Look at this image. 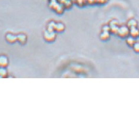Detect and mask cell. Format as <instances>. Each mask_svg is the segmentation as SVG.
I'll list each match as a JSON object with an SVG mask.
<instances>
[{
    "mask_svg": "<svg viewBox=\"0 0 139 138\" xmlns=\"http://www.w3.org/2000/svg\"><path fill=\"white\" fill-rule=\"evenodd\" d=\"M110 37V33L108 31H103L100 35V39L102 40H106Z\"/></svg>",
    "mask_w": 139,
    "mask_h": 138,
    "instance_id": "obj_7",
    "label": "cell"
},
{
    "mask_svg": "<svg viewBox=\"0 0 139 138\" xmlns=\"http://www.w3.org/2000/svg\"><path fill=\"white\" fill-rule=\"evenodd\" d=\"M130 29L128 27L126 26H121L119 27L118 31V35H119V36L121 37H126L129 34Z\"/></svg>",
    "mask_w": 139,
    "mask_h": 138,
    "instance_id": "obj_1",
    "label": "cell"
},
{
    "mask_svg": "<svg viewBox=\"0 0 139 138\" xmlns=\"http://www.w3.org/2000/svg\"><path fill=\"white\" fill-rule=\"evenodd\" d=\"M6 39L9 42H15L17 39L16 36L11 35V34H7V36H6Z\"/></svg>",
    "mask_w": 139,
    "mask_h": 138,
    "instance_id": "obj_6",
    "label": "cell"
},
{
    "mask_svg": "<svg viewBox=\"0 0 139 138\" xmlns=\"http://www.w3.org/2000/svg\"><path fill=\"white\" fill-rule=\"evenodd\" d=\"M129 34L132 37H137L139 36V30L136 27H132V28L129 29Z\"/></svg>",
    "mask_w": 139,
    "mask_h": 138,
    "instance_id": "obj_3",
    "label": "cell"
},
{
    "mask_svg": "<svg viewBox=\"0 0 139 138\" xmlns=\"http://www.w3.org/2000/svg\"><path fill=\"white\" fill-rule=\"evenodd\" d=\"M127 42L128 44H131L132 43H133L134 40H133V39H132V37H128V39L127 40Z\"/></svg>",
    "mask_w": 139,
    "mask_h": 138,
    "instance_id": "obj_10",
    "label": "cell"
},
{
    "mask_svg": "<svg viewBox=\"0 0 139 138\" xmlns=\"http://www.w3.org/2000/svg\"><path fill=\"white\" fill-rule=\"evenodd\" d=\"M108 0H93L94 3L99 4H104L105 3H107Z\"/></svg>",
    "mask_w": 139,
    "mask_h": 138,
    "instance_id": "obj_9",
    "label": "cell"
},
{
    "mask_svg": "<svg viewBox=\"0 0 139 138\" xmlns=\"http://www.w3.org/2000/svg\"><path fill=\"white\" fill-rule=\"evenodd\" d=\"M64 25L63 24V23H58L55 24V30L57 31H63L64 30Z\"/></svg>",
    "mask_w": 139,
    "mask_h": 138,
    "instance_id": "obj_4",
    "label": "cell"
},
{
    "mask_svg": "<svg viewBox=\"0 0 139 138\" xmlns=\"http://www.w3.org/2000/svg\"><path fill=\"white\" fill-rule=\"evenodd\" d=\"M137 24V23L135 20H130L128 22L127 26L129 29H131L132 27H136Z\"/></svg>",
    "mask_w": 139,
    "mask_h": 138,
    "instance_id": "obj_5",
    "label": "cell"
},
{
    "mask_svg": "<svg viewBox=\"0 0 139 138\" xmlns=\"http://www.w3.org/2000/svg\"><path fill=\"white\" fill-rule=\"evenodd\" d=\"M44 37L46 40L51 41V40H54L55 38V34L53 33V31H46L44 33Z\"/></svg>",
    "mask_w": 139,
    "mask_h": 138,
    "instance_id": "obj_2",
    "label": "cell"
},
{
    "mask_svg": "<svg viewBox=\"0 0 139 138\" xmlns=\"http://www.w3.org/2000/svg\"><path fill=\"white\" fill-rule=\"evenodd\" d=\"M17 39L20 42H25L26 40V36L24 35V34H21V35H19L17 37Z\"/></svg>",
    "mask_w": 139,
    "mask_h": 138,
    "instance_id": "obj_8",
    "label": "cell"
}]
</instances>
